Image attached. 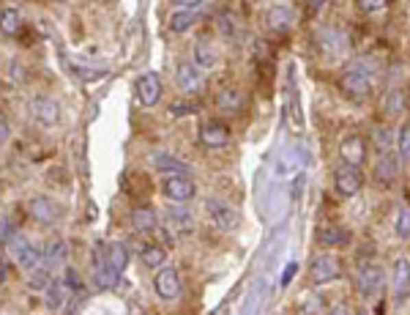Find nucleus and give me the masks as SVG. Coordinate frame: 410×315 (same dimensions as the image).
Instances as JSON below:
<instances>
[{
	"mask_svg": "<svg viewBox=\"0 0 410 315\" xmlns=\"http://www.w3.org/2000/svg\"><path fill=\"white\" fill-rule=\"evenodd\" d=\"M293 19H296L293 8H290V5H282V3L271 5V8H268V14H265L268 27H271V30H279V33L290 30V27H293Z\"/></svg>",
	"mask_w": 410,
	"mask_h": 315,
	"instance_id": "nucleus-14",
	"label": "nucleus"
},
{
	"mask_svg": "<svg viewBox=\"0 0 410 315\" xmlns=\"http://www.w3.org/2000/svg\"><path fill=\"white\" fill-rule=\"evenodd\" d=\"M334 184H337V192H339V195L353 198V195H359V192H361V187H364V176L359 173V167L345 165V167H339V170H337Z\"/></svg>",
	"mask_w": 410,
	"mask_h": 315,
	"instance_id": "nucleus-9",
	"label": "nucleus"
},
{
	"mask_svg": "<svg viewBox=\"0 0 410 315\" xmlns=\"http://www.w3.org/2000/svg\"><path fill=\"white\" fill-rule=\"evenodd\" d=\"M132 225L140 233H151V231H156V214L151 209H134L132 211Z\"/></svg>",
	"mask_w": 410,
	"mask_h": 315,
	"instance_id": "nucleus-24",
	"label": "nucleus"
},
{
	"mask_svg": "<svg viewBox=\"0 0 410 315\" xmlns=\"http://www.w3.org/2000/svg\"><path fill=\"white\" fill-rule=\"evenodd\" d=\"M30 214H33L38 222L49 225V222H55V217L60 214V206H58L55 200L44 198V195H36V198L30 200Z\"/></svg>",
	"mask_w": 410,
	"mask_h": 315,
	"instance_id": "nucleus-15",
	"label": "nucleus"
},
{
	"mask_svg": "<svg viewBox=\"0 0 410 315\" xmlns=\"http://www.w3.org/2000/svg\"><path fill=\"white\" fill-rule=\"evenodd\" d=\"M0 225H3V228H0V231H3V244H8V242L14 239V236H11V220H8L5 214H3V220H0Z\"/></svg>",
	"mask_w": 410,
	"mask_h": 315,
	"instance_id": "nucleus-38",
	"label": "nucleus"
},
{
	"mask_svg": "<svg viewBox=\"0 0 410 315\" xmlns=\"http://www.w3.org/2000/svg\"><path fill=\"white\" fill-rule=\"evenodd\" d=\"M296 272H298V264H287V266H285V275H282V285H287Z\"/></svg>",
	"mask_w": 410,
	"mask_h": 315,
	"instance_id": "nucleus-39",
	"label": "nucleus"
},
{
	"mask_svg": "<svg viewBox=\"0 0 410 315\" xmlns=\"http://www.w3.org/2000/svg\"><path fill=\"white\" fill-rule=\"evenodd\" d=\"M397 145H400V156L410 159V124H402L397 132Z\"/></svg>",
	"mask_w": 410,
	"mask_h": 315,
	"instance_id": "nucleus-33",
	"label": "nucleus"
},
{
	"mask_svg": "<svg viewBox=\"0 0 410 315\" xmlns=\"http://www.w3.org/2000/svg\"><path fill=\"white\" fill-rule=\"evenodd\" d=\"M107 261L118 269V272H123L126 266H129V250H126V244H121V242H115V244H110L107 250Z\"/></svg>",
	"mask_w": 410,
	"mask_h": 315,
	"instance_id": "nucleus-26",
	"label": "nucleus"
},
{
	"mask_svg": "<svg viewBox=\"0 0 410 315\" xmlns=\"http://www.w3.org/2000/svg\"><path fill=\"white\" fill-rule=\"evenodd\" d=\"M219 30H221L224 36H232V33H235V22H232L227 14H221V16H219Z\"/></svg>",
	"mask_w": 410,
	"mask_h": 315,
	"instance_id": "nucleus-37",
	"label": "nucleus"
},
{
	"mask_svg": "<svg viewBox=\"0 0 410 315\" xmlns=\"http://www.w3.org/2000/svg\"><path fill=\"white\" fill-rule=\"evenodd\" d=\"M0 266H3V269H0V280L5 283V277H8V261L3 258V264H0Z\"/></svg>",
	"mask_w": 410,
	"mask_h": 315,
	"instance_id": "nucleus-42",
	"label": "nucleus"
},
{
	"mask_svg": "<svg viewBox=\"0 0 410 315\" xmlns=\"http://www.w3.org/2000/svg\"><path fill=\"white\" fill-rule=\"evenodd\" d=\"M339 272H342V266H339V258H334V255H320V258H315V261H312V269H309L312 283H317V285L337 280Z\"/></svg>",
	"mask_w": 410,
	"mask_h": 315,
	"instance_id": "nucleus-10",
	"label": "nucleus"
},
{
	"mask_svg": "<svg viewBox=\"0 0 410 315\" xmlns=\"http://www.w3.org/2000/svg\"><path fill=\"white\" fill-rule=\"evenodd\" d=\"M216 107L221 113H238L243 107V93L238 88H224L216 93Z\"/></svg>",
	"mask_w": 410,
	"mask_h": 315,
	"instance_id": "nucleus-20",
	"label": "nucleus"
},
{
	"mask_svg": "<svg viewBox=\"0 0 410 315\" xmlns=\"http://www.w3.org/2000/svg\"><path fill=\"white\" fill-rule=\"evenodd\" d=\"M8 247H11L14 261H16L25 272H36V269L41 266V261H44V253H38V247H36L27 236H14V239L8 242Z\"/></svg>",
	"mask_w": 410,
	"mask_h": 315,
	"instance_id": "nucleus-2",
	"label": "nucleus"
},
{
	"mask_svg": "<svg viewBox=\"0 0 410 315\" xmlns=\"http://www.w3.org/2000/svg\"><path fill=\"white\" fill-rule=\"evenodd\" d=\"M394 233L400 239H410V209L408 206H400L397 209V217H394Z\"/></svg>",
	"mask_w": 410,
	"mask_h": 315,
	"instance_id": "nucleus-29",
	"label": "nucleus"
},
{
	"mask_svg": "<svg viewBox=\"0 0 410 315\" xmlns=\"http://www.w3.org/2000/svg\"><path fill=\"white\" fill-rule=\"evenodd\" d=\"M0 16H3V33H5V36H14V33H19V22H22V19H19V11H16V8L5 5Z\"/></svg>",
	"mask_w": 410,
	"mask_h": 315,
	"instance_id": "nucleus-30",
	"label": "nucleus"
},
{
	"mask_svg": "<svg viewBox=\"0 0 410 315\" xmlns=\"http://www.w3.org/2000/svg\"><path fill=\"white\" fill-rule=\"evenodd\" d=\"M359 8L367 11V14H378L386 8V0H359Z\"/></svg>",
	"mask_w": 410,
	"mask_h": 315,
	"instance_id": "nucleus-35",
	"label": "nucleus"
},
{
	"mask_svg": "<svg viewBox=\"0 0 410 315\" xmlns=\"http://www.w3.org/2000/svg\"><path fill=\"white\" fill-rule=\"evenodd\" d=\"M0 135H3V143H5V140H8V121H5V118L0 121Z\"/></svg>",
	"mask_w": 410,
	"mask_h": 315,
	"instance_id": "nucleus-41",
	"label": "nucleus"
},
{
	"mask_svg": "<svg viewBox=\"0 0 410 315\" xmlns=\"http://www.w3.org/2000/svg\"><path fill=\"white\" fill-rule=\"evenodd\" d=\"M359 315H370V313H359Z\"/></svg>",
	"mask_w": 410,
	"mask_h": 315,
	"instance_id": "nucleus-45",
	"label": "nucleus"
},
{
	"mask_svg": "<svg viewBox=\"0 0 410 315\" xmlns=\"http://www.w3.org/2000/svg\"><path fill=\"white\" fill-rule=\"evenodd\" d=\"M176 82H178V88H181L186 96H197L205 85L200 66H197V63H181L178 71H176Z\"/></svg>",
	"mask_w": 410,
	"mask_h": 315,
	"instance_id": "nucleus-7",
	"label": "nucleus"
},
{
	"mask_svg": "<svg viewBox=\"0 0 410 315\" xmlns=\"http://www.w3.org/2000/svg\"><path fill=\"white\" fill-rule=\"evenodd\" d=\"M372 137H375V145H378V148L389 151V145H391V132H389L386 126H378V129L372 132Z\"/></svg>",
	"mask_w": 410,
	"mask_h": 315,
	"instance_id": "nucleus-34",
	"label": "nucleus"
},
{
	"mask_svg": "<svg viewBox=\"0 0 410 315\" xmlns=\"http://www.w3.org/2000/svg\"><path fill=\"white\" fill-rule=\"evenodd\" d=\"M397 170H400V162H397V156H394L391 151L381 154V159H378V165H375V176H378L383 184H391V181L397 178Z\"/></svg>",
	"mask_w": 410,
	"mask_h": 315,
	"instance_id": "nucleus-21",
	"label": "nucleus"
},
{
	"mask_svg": "<svg viewBox=\"0 0 410 315\" xmlns=\"http://www.w3.org/2000/svg\"><path fill=\"white\" fill-rule=\"evenodd\" d=\"M320 242L328 244V247H334V244H348V242H350V233H348V231H339V228H326V231H320Z\"/></svg>",
	"mask_w": 410,
	"mask_h": 315,
	"instance_id": "nucleus-31",
	"label": "nucleus"
},
{
	"mask_svg": "<svg viewBox=\"0 0 410 315\" xmlns=\"http://www.w3.org/2000/svg\"><path fill=\"white\" fill-rule=\"evenodd\" d=\"M176 5H181V8H197L203 0H173Z\"/></svg>",
	"mask_w": 410,
	"mask_h": 315,
	"instance_id": "nucleus-40",
	"label": "nucleus"
},
{
	"mask_svg": "<svg viewBox=\"0 0 410 315\" xmlns=\"http://www.w3.org/2000/svg\"><path fill=\"white\" fill-rule=\"evenodd\" d=\"M328 315H348V307H342V305H339V307H334V310H328Z\"/></svg>",
	"mask_w": 410,
	"mask_h": 315,
	"instance_id": "nucleus-43",
	"label": "nucleus"
},
{
	"mask_svg": "<svg viewBox=\"0 0 410 315\" xmlns=\"http://www.w3.org/2000/svg\"><path fill=\"white\" fill-rule=\"evenodd\" d=\"M162 192H165V198H170L176 203H186V200L195 198L197 187H195V181L186 173H178V176H167L162 181Z\"/></svg>",
	"mask_w": 410,
	"mask_h": 315,
	"instance_id": "nucleus-4",
	"label": "nucleus"
},
{
	"mask_svg": "<svg viewBox=\"0 0 410 315\" xmlns=\"http://www.w3.org/2000/svg\"><path fill=\"white\" fill-rule=\"evenodd\" d=\"M195 22H197V8H178V11L170 16L173 33H186Z\"/></svg>",
	"mask_w": 410,
	"mask_h": 315,
	"instance_id": "nucleus-23",
	"label": "nucleus"
},
{
	"mask_svg": "<svg viewBox=\"0 0 410 315\" xmlns=\"http://www.w3.org/2000/svg\"><path fill=\"white\" fill-rule=\"evenodd\" d=\"M205 214L210 217V222L221 231H235L238 222H241V214L227 203V200H219V198H208L205 200Z\"/></svg>",
	"mask_w": 410,
	"mask_h": 315,
	"instance_id": "nucleus-3",
	"label": "nucleus"
},
{
	"mask_svg": "<svg viewBox=\"0 0 410 315\" xmlns=\"http://www.w3.org/2000/svg\"><path fill=\"white\" fill-rule=\"evenodd\" d=\"M391 272H394V296L402 299L410 288V261L408 258H397Z\"/></svg>",
	"mask_w": 410,
	"mask_h": 315,
	"instance_id": "nucleus-18",
	"label": "nucleus"
},
{
	"mask_svg": "<svg viewBox=\"0 0 410 315\" xmlns=\"http://www.w3.org/2000/svg\"><path fill=\"white\" fill-rule=\"evenodd\" d=\"M151 165H154L156 170H162V173H170V176L186 173V165H184L181 159H176V156L165 154V151H154V154H151Z\"/></svg>",
	"mask_w": 410,
	"mask_h": 315,
	"instance_id": "nucleus-19",
	"label": "nucleus"
},
{
	"mask_svg": "<svg viewBox=\"0 0 410 315\" xmlns=\"http://www.w3.org/2000/svg\"><path fill=\"white\" fill-rule=\"evenodd\" d=\"M69 294H71V288L66 285V280H52L49 288L44 291V305H47L49 310H63Z\"/></svg>",
	"mask_w": 410,
	"mask_h": 315,
	"instance_id": "nucleus-17",
	"label": "nucleus"
},
{
	"mask_svg": "<svg viewBox=\"0 0 410 315\" xmlns=\"http://www.w3.org/2000/svg\"><path fill=\"white\" fill-rule=\"evenodd\" d=\"M165 261H167L165 247H145V250H143V264H145L148 269H162Z\"/></svg>",
	"mask_w": 410,
	"mask_h": 315,
	"instance_id": "nucleus-27",
	"label": "nucleus"
},
{
	"mask_svg": "<svg viewBox=\"0 0 410 315\" xmlns=\"http://www.w3.org/2000/svg\"><path fill=\"white\" fill-rule=\"evenodd\" d=\"M167 222H170L176 231H184V233L195 231V217H192L186 209H170V211H167Z\"/></svg>",
	"mask_w": 410,
	"mask_h": 315,
	"instance_id": "nucleus-25",
	"label": "nucleus"
},
{
	"mask_svg": "<svg viewBox=\"0 0 410 315\" xmlns=\"http://www.w3.org/2000/svg\"><path fill=\"white\" fill-rule=\"evenodd\" d=\"M381 288H383V269L375 266V264L361 266V272H359V291L364 296H375Z\"/></svg>",
	"mask_w": 410,
	"mask_h": 315,
	"instance_id": "nucleus-12",
	"label": "nucleus"
},
{
	"mask_svg": "<svg viewBox=\"0 0 410 315\" xmlns=\"http://www.w3.org/2000/svg\"><path fill=\"white\" fill-rule=\"evenodd\" d=\"M93 277H96V285L99 288H115L118 285V277L121 272L107 261V253H96V264H93Z\"/></svg>",
	"mask_w": 410,
	"mask_h": 315,
	"instance_id": "nucleus-11",
	"label": "nucleus"
},
{
	"mask_svg": "<svg viewBox=\"0 0 410 315\" xmlns=\"http://www.w3.org/2000/svg\"><path fill=\"white\" fill-rule=\"evenodd\" d=\"M339 85L348 96H367L372 91V71L367 63H353L342 77H339Z\"/></svg>",
	"mask_w": 410,
	"mask_h": 315,
	"instance_id": "nucleus-1",
	"label": "nucleus"
},
{
	"mask_svg": "<svg viewBox=\"0 0 410 315\" xmlns=\"http://www.w3.org/2000/svg\"><path fill=\"white\" fill-rule=\"evenodd\" d=\"M63 280H66V285L71 288V291H80V272L77 269H66V275H63Z\"/></svg>",
	"mask_w": 410,
	"mask_h": 315,
	"instance_id": "nucleus-36",
	"label": "nucleus"
},
{
	"mask_svg": "<svg viewBox=\"0 0 410 315\" xmlns=\"http://www.w3.org/2000/svg\"><path fill=\"white\" fill-rule=\"evenodd\" d=\"M154 291H156V296L165 299V302L178 299V296H181V277H178V272H176L173 266L159 269L156 277H154Z\"/></svg>",
	"mask_w": 410,
	"mask_h": 315,
	"instance_id": "nucleus-6",
	"label": "nucleus"
},
{
	"mask_svg": "<svg viewBox=\"0 0 410 315\" xmlns=\"http://www.w3.org/2000/svg\"><path fill=\"white\" fill-rule=\"evenodd\" d=\"M200 140H203V145H208V148H221V145L230 143V129L224 124L210 121V124H205L203 129H200Z\"/></svg>",
	"mask_w": 410,
	"mask_h": 315,
	"instance_id": "nucleus-16",
	"label": "nucleus"
},
{
	"mask_svg": "<svg viewBox=\"0 0 410 315\" xmlns=\"http://www.w3.org/2000/svg\"><path fill=\"white\" fill-rule=\"evenodd\" d=\"M213 315H224V310H221V307H219V310H213Z\"/></svg>",
	"mask_w": 410,
	"mask_h": 315,
	"instance_id": "nucleus-44",
	"label": "nucleus"
},
{
	"mask_svg": "<svg viewBox=\"0 0 410 315\" xmlns=\"http://www.w3.org/2000/svg\"><path fill=\"white\" fill-rule=\"evenodd\" d=\"M134 93H137V102H140L143 107H156L159 99H162V80H159V74H156V71H145V74L137 80Z\"/></svg>",
	"mask_w": 410,
	"mask_h": 315,
	"instance_id": "nucleus-5",
	"label": "nucleus"
},
{
	"mask_svg": "<svg viewBox=\"0 0 410 315\" xmlns=\"http://www.w3.org/2000/svg\"><path fill=\"white\" fill-rule=\"evenodd\" d=\"M195 63H197L200 69H208V66L216 63V55H213V49H210L208 41H197V44H195Z\"/></svg>",
	"mask_w": 410,
	"mask_h": 315,
	"instance_id": "nucleus-28",
	"label": "nucleus"
},
{
	"mask_svg": "<svg viewBox=\"0 0 410 315\" xmlns=\"http://www.w3.org/2000/svg\"><path fill=\"white\" fill-rule=\"evenodd\" d=\"M339 156L345 159V165H350V167H359L361 162H364V156H367V143L361 140V137H345L342 143H339Z\"/></svg>",
	"mask_w": 410,
	"mask_h": 315,
	"instance_id": "nucleus-13",
	"label": "nucleus"
},
{
	"mask_svg": "<svg viewBox=\"0 0 410 315\" xmlns=\"http://www.w3.org/2000/svg\"><path fill=\"white\" fill-rule=\"evenodd\" d=\"M30 113L41 126H55L60 121V104L49 96H36L30 99Z\"/></svg>",
	"mask_w": 410,
	"mask_h": 315,
	"instance_id": "nucleus-8",
	"label": "nucleus"
},
{
	"mask_svg": "<svg viewBox=\"0 0 410 315\" xmlns=\"http://www.w3.org/2000/svg\"><path fill=\"white\" fill-rule=\"evenodd\" d=\"M66 258H69V244H66L60 236L49 239V242H47V247H44V264L58 266V264H63Z\"/></svg>",
	"mask_w": 410,
	"mask_h": 315,
	"instance_id": "nucleus-22",
	"label": "nucleus"
},
{
	"mask_svg": "<svg viewBox=\"0 0 410 315\" xmlns=\"http://www.w3.org/2000/svg\"><path fill=\"white\" fill-rule=\"evenodd\" d=\"M405 104H408V102H405V93H402V91H391L389 99H386V113H389V115H402V113H405Z\"/></svg>",
	"mask_w": 410,
	"mask_h": 315,
	"instance_id": "nucleus-32",
	"label": "nucleus"
}]
</instances>
